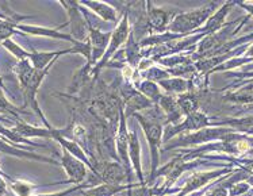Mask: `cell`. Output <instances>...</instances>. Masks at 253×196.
Wrapping results in <instances>:
<instances>
[{
  "instance_id": "obj_11",
  "label": "cell",
  "mask_w": 253,
  "mask_h": 196,
  "mask_svg": "<svg viewBox=\"0 0 253 196\" xmlns=\"http://www.w3.org/2000/svg\"><path fill=\"white\" fill-rule=\"evenodd\" d=\"M125 187L122 186H113V184H102L99 187H93L91 190L83 192V196H114L124 191Z\"/></svg>"
},
{
  "instance_id": "obj_6",
  "label": "cell",
  "mask_w": 253,
  "mask_h": 196,
  "mask_svg": "<svg viewBox=\"0 0 253 196\" xmlns=\"http://www.w3.org/2000/svg\"><path fill=\"white\" fill-rule=\"evenodd\" d=\"M99 176L102 177L107 184H113V186H119V183L125 179V170L119 164H107L104 168L99 172Z\"/></svg>"
},
{
  "instance_id": "obj_10",
  "label": "cell",
  "mask_w": 253,
  "mask_h": 196,
  "mask_svg": "<svg viewBox=\"0 0 253 196\" xmlns=\"http://www.w3.org/2000/svg\"><path fill=\"white\" fill-rule=\"evenodd\" d=\"M84 4L88 5L89 8H92L98 15H100L103 19L109 22H115L117 21V12L114 10L113 7L109 4H104V3H99V1H84Z\"/></svg>"
},
{
  "instance_id": "obj_12",
  "label": "cell",
  "mask_w": 253,
  "mask_h": 196,
  "mask_svg": "<svg viewBox=\"0 0 253 196\" xmlns=\"http://www.w3.org/2000/svg\"><path fill=\"white\" fill-rule=\"evenodd\" d=\"M19 29L23 31H27L30 34H34V36H46V37H54V38H62V39H69L75 43V39L71 38V37L64 36V34H58L57 31L49 30V29H45V27H30V26H19Z\"/></svg>"
},
{
  "instance_id": "obj_7",
  "label": "cell",
  "mask_w": 253,
  "mask_h": 196,
  "mask_svg": "<svg viewBox=\"0 0 253 196\" xmlns=\"http://www.w3.org/2000/svg\"><path fill=\"white\" fill-rule=\"evenodd\" d=\"M127 146H129V134H127V129L125 124V117L124 113L121 111V127H119L118 140H117V148H118L121 158L125 162V165L127 166L129 164V153H127Z\"/></svg>"
},
{
  "instance_id": "obj_16",
  "label": "cell",
  "mask_w": 253,
  "mask_h": 196,
  "mask_svg": "<svg viewBox=\"0 0 253 196\" xmlns=\"http://www.w3.org/2000/svg\"><path fill=\"white\" fill-rule=\"evenodd\" d=\"M4 176L0 175V196L4 195L5 192H7V183L4 181Z\"/></svg>"
},
{
  "instance_id": "obj_2",
  "label": "cell",
  "mask_w": 253,
  "mask_h": 196,
  "mask_svg": "<svg viewBox=\"0 0 253 196\" xmlns=\"http://www.w3.org/2000/svg\"><path fill=\"white\" fill-rule=\"evenodd\" d=\"M61 165L65 169V173L69 177L68 183H75L79 184L85 179L87 176V169L85 165L83 164V161L79 160L78 157L72 156L68 150L62 149V156H61Z\"/></svg>"
},
{
  "instance_id": "obj_3",
  "label": "cell",
  "mask_w": 253,
  "mask_h": 196,
  "mask_svg": "<svg viewBox=\"0 0 253 196\" xmlns=\"http://www.w3.org/2000/svg\"><path fill=\"white\" fill-rule=\"evenodd\" d=\"M129 156L131 158V165L134 166L137 177L140 179L141 184H144V175H142V165H141V145L135 129L131 130L129 134Z\"/></svg>"
},
{
  "instance_id": "obj_13",
  "label": "cell",
  "mask_w": 253,
  "mask_h": 196,
  "mask_svg": "<svg viewBox=\"0 0 253 196\" xmlns=\"http://www.w3.org/2000/svg\"><path fill=\"white\" fill-rule=\"evenodd\" d=\"M10 181L12 190L15 191L18 196H30L33 190L37 188V186H33V184H29V183H23V181H16L12 180V179Z\"/></svg>"
},
{
  "instance_id": "obj_17",
  "label": "cell",
  "mask_w": 253,
  "mask_h": 196,
  "mask_svg": "<svg viewBox=\"0 0 253 196\" xmlns=\"http://www.w3.org/2000/svg\"><path fill=\"white\" fill-rule=\"evenodd\" d=\"M0 175H1V176H4L5 179H8V180H11V177H10V176L4 175V173H3V172H1V169H0Z\"/></svg>"
},
{
  "instance_id": "obj_14",
  "label": "cell",
  "mask_w": 253,
  "mask_h": 196,
  "mask_svg": "<svg viewBox=\"0 0 253 196\" xmlns=\"http://www.w3.org/2000/svg\"><path fill=\"white\" fill-rule=\"evenodd\" d=\"M4 46L7 47L14 56L18 57V58H22V60H23L25 57H29V58H30V53H27L25 49H22L19 45H16L15 42H12L11 39H5Z\"/></svg>"
},
{
  "instance_id": "obj_5",
  "label": "cell",
  "mask_w": 253,
  "mask_h": 196,
  "mask_svg": "<svg viewBox=\"0 0 253 196\" xmlns=\"http://www.w3.org/2000/svg\"><path fill=\"white\" fill-rule=\"evenodd\" d=\"M127 34H129V21H127V18L125 16L124 21L121 22V25L118 26V29L114 31L111 37H110V47L107 53H104V57H103V61L100 64V67L103 65V62L109 58V57L113 56V53L115 49H118V46L122 43V42L127 38Z\"/></svg>"
},
{
  "instance_id": "obj_9",
  "label": "cell",
  "mask_w": 253,
  "mask_h": 196,
  "mask_svg": "<svg viewBox=\"0 0 253 196\" xmlns=\"http://www.w3.org/2000/svg\"><path fill=\"white\" fill-rule=\"evenodd\" d=\"M68 50H64V52H57V53H38V52H33L30 54V60L33 62V68L34 69H38V71H42L47 68L50 64L49 62L52 61L53 58H57L58 54L61 53H65Z\"/></svg>"
},
{
  "instance_id": "obj_4",
  "label": "cell",
  "mask_w": 253,
  "mask_h": 196,
  "mask_svg": "<svg viewBox=\"0 0 253 196\" xmlns=\"http://www.w3.org/2000/svg\"><path fill=\"white\" fill-rule=\"evenodd\" d=\"M61 4L68 10V14L71 16V22H72V36L75 37V41L80 39H84L85 37V23H84V19L80 15V12L76 11V4L73 3H65V1H61Z\"/></svg>"
},
{
  "instance_id": "obj_15",
  "label": "cell",
  "mask_w": 253,
  "mask_h": 196,
  "mask_svg": "<svg viewBox=\"0 0 253 196\" xmlns=\"http://www.w3.org/2000/svg\"><path fill=\"white\" fill-rule=\"evenodd\" d=\"M79 188H82V186H76L75 188H69V190H65V191L62 192H56V194H45V195H37V196H65L68 194H71V192L76 191Z\"/></svg>"
},
{
  "instance_id": "obj_8",
  "label": "cell",
  "mask_w": 253,
  "mask_h": 196,
  "mask_svg": "<svg viewBox=\"0 0 253 196\" xmlns=\"http://www.w3.org/2000/svg\"><path fill=\"white\" fill-rule=\"evenodd\" d=\"M0 153H5V155L16 156V157H27V158H33V160H41L45 162H52L54 165H57V162L52 158H47V157H42V156L33 155V153H26V152H22V150L15 149L14 146H11L4 141L0 140Z\"/></svg>"
},
{
  "instance_id": "obj_1",
  "label": "cell",
  "mask_w": 253,
  "mask_h": 196,
  "mask_svg": "<svg viewBox=\"0 0 253 196\" xmlns=\"http://www.w3.org/2000/svg\"><path fill=\"white\" fill-rule=\"evenodd\" d=\"M135 118L138 119V122L142 126V129L146 135V140L150 148V156H152V175L155 176V172L160 162V156H159V146L161 144V134H163V127L160 123H157L155 120H150L144 115L135 114Z\"/></svg>"
}]
</instances>
